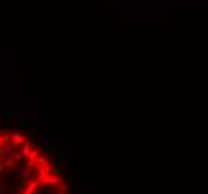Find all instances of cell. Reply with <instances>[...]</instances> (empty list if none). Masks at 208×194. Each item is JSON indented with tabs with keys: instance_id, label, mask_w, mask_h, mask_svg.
I'll return each mask as SVG.
<instances>
[{
	"instance_id": "2",
	"label": "cell",
	"mask_w": 208,
	"mask_h": 194,
	"mask_svg": "<svg viewBox=\"0 0 208 194\" xmlns=\"http://www.w3.org/2000/svg\"><path fill=\"white\" fill-rule=\"evenodd\" d=\"M65 166H66V163H65V161H61V163H60V167H61V169H65Z\"/></svg>"
},
{
	"instance_id": "3",
	"label": "cell",
	"mask_w": 208,
	"mask_h": 194,
	"mask_svg": "<svg viewBox=\"0 0 208 194\" xmlns=\"http://www.w3.org/2000/svg\"><path fill=\"white\" fill-rule=\"evenodd\" d=\"M36 194H42V193H36Z\"/></svg>"
},
{
	"instance_id": "1",
	"label": "cell",
	"mask_w": 208,
	"mask_h": 194,
	"mask_svg": "<svg viewBox=\"0 0 208 194\" xmlns=\"http://www.w3.org/2000/svg\"><path fill=\"white\" fill-rule=\"evenodd\" d=\"M51 194H66V191H60V190H56L54 193H51Z\"/></svg>"
}]
</instances>
